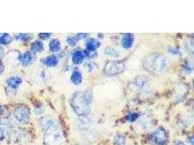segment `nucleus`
<instances>
[{"mask_svg":"<svg viewBox=\"0 0 194 145\" xmlns=\"http://www.w3.org/2000/svg\"><path fill=\"white\" fill-rule=\"evenodd\" d=\"M92 103V94L88 91H81L74 93L70 102L74 111L80 117H86L90 113Z\"/></svg>","mask_w":194,"mask_h":145,"instance_id":"f257e3e1","label":"nucleus"},{"mask_svg":"<svg viewBox=\"0 0 194 145\" xmlns=\"http://www.w3.org/2000/svg\"><path fill=\"white\" fill-rule=\"evenodd\" d=\"M2 70H3L2 66V65H0V73H1V72H2Z\"/></svg>","mask_w":194,"mask_h":145,"instance_id":"393cba45","label":"nucleus"},{"mask_svg":"<svg viewBox=\"0 0 194 145\" xmlns=\"http://www.w3.org/2000/svg\"><path fill=\"white\" fill-rule=\"evenodd\" d=\"M71 81L75 85H79L82 81V75L79 70H75L71 76Z\"/></svg>","mask_w":194,"mask_h":145,"instance_id":"9b49d317","label":"nucleus"},{"mask_svg":"<svg viewBox=\"0 0 194 145\" xmlns=\"http://www.w3.org/2000/svg\"><path fill=\"white\" fill-rule=\"evenodd\" d=\"M22 81L20 78H17V77H13V78H10L8 80V83L9 86H12V87H18L21 84Z\"/></svg>","mask_w":194,"mask_h":145,"instance_id":"4468645a","label":"nucleus"},{"mask_svg":"<svg viewBox=\"0 0 194 145\" xmlns=\"http://www.w3.org/2000/svg\"><path fill=\"white\" fill-rule=\"evenodd\" d=\"M44 144L46 145H61L63 143V134L58 124L46 128L44 137Z\"/></svg>","mask_w":194,"mask_h":145,"instance_id":"7ed1b4c3","label":"nucleus"},{"mask_svg":"<svg viewBox=\"0 0 194 145\" xmlns=\"http://www.w3.org/2000/svg\"><path fill=\"white\" fill-rule=\"evenodd\" d=\"M168 59L162 54L153 53L148 54L143 60V65L147 71L150 73L159 75L164 73L169 68Z\"/></svg>","mask_w":194,"mask_h":145,"instance_id":"f03ea898","label":"nucleus"},{"mask_svg":"<svg viewBox=\"0 0 194 145\" xmlns=\"http://www.w3.org/2000/svg\"><path fill=\"white\" fill-rule=\"evenodd\" d=\"M31 47H32V50L35 51V52H41V51L43 50V49H44V46H43L42 43L38 41L33 43Z\"/></svg>","mask_w":194,"mask_h":145,"instance_id":"2eb2a0df","label":"nucleus"},{"mask_svg":"<svg viewBox=\"0 0 194 145\" xmlns=\"http://www.w3.org/2000/svg\"><path fill=\"white\" fill-rule=\"evenodd\" d=\"M100 46V42L95 39H90L87 41V50L89 52H95Z\"/></svg>","mask_w":194,"mask_h":145,"instance_id":"9d476101","label":"nucleus"},{"mask_svg":"<svg viewBox=\"0 0 194 145\" xmlns=\"http://www.w3.org/2000/svg\"><path fill=\"white\" fill-rule=\"evenodd\" d=\"M134 84H135V86H137V88L140 89H143L145 87L148 86V81L147 79V78L145 77V76H139L137 79L135 78Z\"/></svg>","mask_w":194,"mask_h":145,"instance_id":"6e6552de","label":"nucleus"},{"mask_svg":"<svg viewBox=\"0 0 194 145\" xmlns=\"http://www.w3.org/2000/svg\"><path fill=\"white\" fill-rule=\"evenodd\" d=\"M105 52L106 54L111 56V57H118L119 56V53L117 52V50H114L113 48H111V47H106Z\"/></svg>","mask_w":194,"mask_h":145,"instance_id":"dca6fc26","label":"nucleus"},{"mask_svg":"<svg viewBox=\"0 0 194 145\" xmlns=\"http://www.w3.org/2000/svg\"><path fill=\"white\" fill-rule=\"evenodd\" d=\"M114 141H115V144L117 145H123L124 143V136L121 135V134H117L115 137V139H114Z\"/></svg>","mask_w":194,"mask_h":145,"instance_id":"a211bd4d","label":"nucleus"},{"mask_svg":"<svg viewBox=\"0 0 194 145\" xmlns=\"http://www.w3.org/2000/svg\"><path fill=\"white\" fill-rule=\"evenodd\" d=\"M32 60V55L29 52H27V53L24 54L23 56L22 62L23 64L27 65L28 63H31V61Z\"/></svg>","mask_w":194,"mask_h":145,"instance_id":"f3484780","label":"nucleus"},{"mask_svg":"<svg viewBox=\"0 0 194 145\" xmlns=\"http://www.w3.org/2000/svg\"><path fill=\"white\" fill-rule=\"evenodd\" d=\"M138 117H139L138 114L135 113V112H133V113L130 114V115H129L128 117V120L130 121H131V122H133V121H135Z\"/></svg>","mask_w":194,"mask_h":145,"instance_id":"412c9836","label":"nucleus"},{"mask_svg":"<svg viewBox=\"0 0 194 145\" xmlns=\"http://www.w3.org/2000/svg\"><path fill=\"white\" fill-rule=\"evenodd\" d=\"M44 63L49 67H55L58 64V59L55 55L49 56L45 59Z\"/></svg>","mask_w":194,"mask_h":145,"instance_id":"f8f14e48","label":"nucleus"},{"mask_svg":"<svg viewBox=\"0 0 194 145\" xmlns=\"http://www.w3.org/2000/svg\"><path fill=\"white\" fill-rule=\"evenodd\" d=\"M134 43V36L131 34H126L122 37L121 39V45H122L123 48L130 49L132 47Z\"/></svg>","mask_w":194,"mask_h":145,"instance_id":"0eeeda50","label":"nucleus"},{"mask_svg":"<svg viewBox=\"0 0 194 145\" xmlns=\"http://www.w3.org/2000/svg\"><path fill=\"white\" fill-rule=\"evenodd\" d=\"M169 49H170V50H169V51L170 53H172V54H175V55L178 54V50H177V49L173 48V47H170Z\"/></svg>","mask_w":194,"mask_h":145,"instance_id":"5701e85b","label":"nucleus"},{"mask_svg":"<svg viewBox=\"0 0 194 145\" xmlns=\"http://www.w3.org/2000/svg\"><path fill=\"white\" fill-rule=\"evenodd\" d=\"M67 41H68V43L71 46H75L77 44V39L74 36H69L68 38V39H67Z\"/></svg>","mask_w":194,"mask_h":145,"instance_id":"aec40b11","label":"nucleus"},{"mask_svg":"<svg viewBox=\"0 0 194 145\" xmlns=\"http://www.w3.org/2000/svg\"><path fill=\"white\" fill-rule=\"evenodd\" d=\"M11 41L12 38L9 35H8V34H5V35H3V36H2V37L0 38V42L3 44H8L10 43Z\"/></svg>","mask_w":194,"mask_h":145,"instance_id":"6ab92c4d","label":"nucleus"},{"mask_svg":"<svg viewBox=\"0 0 194 145\" xmlns=\"http://www.w3.org/2000/svg\"><path fill=\"white\" fill-rule=\"evenodd\" d=\"M39 36H40V37L41 38V39H48V38L50 37V36H51V34H48V33H43V34H39Z\"/></svg>","mask_w":194,"mask_h":145,"instance_id":"4be33fe9","label":"nucleus"},{"mask_svg":"<svg viewBox=\"0 0 194 145\" xmlns=\"http://www.w3.org/2000/svg\"><path fill=\"white\" fill-rule=\"evenodd\" d=\"M84 58V52H81L80 50L76 51L74 52L72 56V60L73 63L76 65H79L82 63Z\"/></svg>","mask_w":194,"mask_h":145,"instance_id":"1a4fd4ad","label":"nucleus"},{"mask_svg":"<svg viewBox=\"0 0 194 145\" xmlns=\"http://www.w3.org/2000/svg\"><path fill=\"white\" fill-rule=\"evenodd\" d=\"M49 47H50V50L52 51V52H58V51H59L61 50V42H60V41L58 39H52L51 41L50 42V45H49Z\"/></svg>","mask_w":194,"mask_h":145,"instance_id":"ddd939ff","label":"nucleus"},{"mask_svg":"<svg viewBox=\"0 0 194 145\" xmlns=\"http://www.w3.org/2000/svg\"><path fill=\"white\" fill-rule=\"evenodd\" d=\"M125 70V64L121 61H109L105 65L103 72L107 76H117Z\"/></svg>","mask_w":194,"mask_h":145,"instance_id":"20e7f679","label":"nucleus"},{"mask_svg":"<svg viewBox=\"0 0 194 145\" xmlns=\"http://www.w3.org/2000/svg\"><path fill=\"white\" fill-rule=\"evenodd\" d=\"M152 139L155 144L158 145H163L166 144L168 140V135L164 128H159L154 131L152 135Z\"/></svg>","mask_w":194,"mask_h":145,"instance_id":"39448f33","label":"nucleus"},{"mask_svg":"<svg viewBox=\"0 0 194 145\" xmlns=\"http://www.w3.org/2000/svg\"><path fill=\"white\" fill-rule=\"evenodd\" d=\"M87 36H88L87 34H77V37L80 39H84V38L87 37Z\"/></svg>","mask_w":194,"mask_h":145,"instance_id":"b1692460","label":"nucleus"},{"mask_svg":"<svg viewBox=\"0 0 194 145\" xmlns=\"http://www.w3.org/2000/svg\"><path fill=\"white\" fill-rule=\"evenodd\" d=\"M15 115L20 122L22 123H26L28 122V118H29V111L26 108H20L17 109L15 111Z\"/></svg>","mask_w":194,"mask_h":145,"instance_id":"423d86ee","label":"nucleus"}]
</instances>
